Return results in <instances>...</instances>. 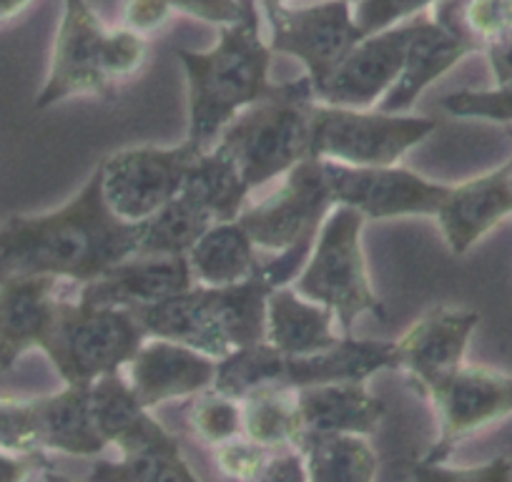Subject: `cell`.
<instances>
[{
  "instance_id": "cell-38",
  "label": "cell",
  "mask_w": 512,
  "mask_h": 482,
  "mask_svg": "<svg viewBox=\"0 0 512 482\" xmlns=\"http://www.w3.org/2000/svg\"><path fill=\"white\" fill-rule=\"evenodd\" d=\"M415 482H512L510 457H495L472 467H450L445 462H417L412 467Z\"/></svg>"
},
{
  "instance_id": "cell-17",
  "label": "cell",
  "mask_w": 512,
  "mask_h": 482,
  "mask_svg": "<svg viewBox=\"0 0 512 482\" xmlns=\"http://www.w3.org/2000/svg\"><path fill=\"white\" fill-rule=\"evenodd\" d=\"M480 324V314L465 307H432L410 324L397 347V370L405 372L420 392L465 365L467 344Z\"/></svg>"
},
{
  "instance_id": "cell-21",
  "label": "cell",
  "mask_w": 512,
  "mask_h": 482,
  "mask_svg": "<svg viewBox=\"0 0 512 482\" xmlns=\"http://www.w3.org/2000/svg\"><path fill=\"white\" fill-rule=\"evenodd\" d=\"M58 279L8 277L0 282V370L13 367L33 349H43L58 312Z\"/></svg>"
},
{
  "instance_id": "cell-14",
  "label": "cell",
  "mask_w": 512,
  "mask_h": 482,
  "mask_svg": "<svg viewBox=\"0 0 512 482\" xmlns=\"http://www.w3.org/2000/svg\"><path fill=\"white\" fill-rule=\"evenodd\" d=\"M324 161V159H322ZM334 206H349L364 219L437 216L450 184L425 179L405 166H344L324 161Z\"/></svg>"
},
{
  "instance_id": "cell-18",
  "label": "cell",
  "mask_w": 512,
  "mask_h": 482,
  "mask_svg": "<svg viewBox=\"0 0 512 482\" xmlns=\"http://www.w3.org/2000/svg\"><path fill=\"white\" fill-rule=\"evenodd\" d=\"M191 287L194 274L186 254H134L93 282L83 284L78 302L139 312Z\"/></svg>"
},
{
  "instance_id": "cell-45",
  "label": "cell",
  "mask_w": 512,
  "mask_h": 482,
  "mask_svg": "<svg viewBox=\"0 0 512 482\" xmlns=\"http://www.w3.org/2000/svg\"><path fill=\"white\" fill-rule=\"evenodd\" d=\"M33 0H0V26L13 18H18L21 13H26L31 8Z\"/></svg>"
},
{
  "instance_id": "cell-29",
  "label": "cell",
  "mask_w": 512,
  "mask_h": 482,
  "mask_svg": "<svg viewBox=\"0 0 512 482\" xmlns=\"http://www.w3.org/2000/svg\"><path fill=\"white\" fill-rule=\"evenodd\" d=\"M244 435L267 450H284L297 445L302 435L297 390L287 385L264 387L241 400Z\"/></svg>"
},
{
  "instance_id": "cell-13",
  "label": "cell",
  "mask_w": 512,
  "mask_h": 482,
  "mask_svg": "<svg viewBox=\"0 0 512 482\" xmlns=\"http://www.w3.org/2000/svg\"><path fill=\"white\" fill-rule=\"evenodd\" d=\"M435 405L440 437L427 450L425 462H445L467 437L512 415V375L482 365H462L427 387Z\"/></svg>"
},
{
  "instance_id": "cell-41",
  "label": "cell",
  "mask_w": 512,
  "mask_h": 482,
  "mask_svg": "<svg viewBox=\"0 0 512 482\" xmlns=\"http://www.w3.org/2000/svg\"><path fill=\"white\" fill-rule=\"evenodd\" d=\"M171 16V0H126L121 8V26L141 36H151L169 26Z\"/></svg>"
},
{
  "instance_id": "cell-4",
  "label": "cell",
  "mask_w": 512,
  "mask_h": 482,
  "mask_svg": "<svg viewBox=\"0 0 512 482\" xmlns=\"http://www.w3.org/2000/svg\"><path fill=\"white\" fill-rule=\"evenodd\" d=\"M364 221L367 219L359 211L334 206L319 226L307 264L292 282L294 292L334 314L342 334H352V324L364 314L379 322L387 319L364 259Z\"/></svg>"
},
{
  "instance_id": "cell-39",
  "label": "cell",
  "mask_w": 512,
  "mask_h": 482,
  "mask_svg": "<svg viewBox=\"0 0 512 482\" xmlns=\"http://www.w3.org/2000/svg\"><path fill=\"white\" fill-rule=\"evenodd\" d=\"M269 450L262 447L259 442L249 440L246 435L234 437V440H226L221 445H216L214 460L216 467L224 472L231 480H251L256 472L262 470V465L267 462Z\"/></svg>"
},
{
  "instance_id": "cell-9",
  "label": "cell",
  "mask_w": 512,
  "mask_h": 482,
  "mask_svg": "<svg viewBox=\"0 0 512 482\" xmlns=\"http://www.w3.org/2000/svg\"><path fill=\"white\" fill-rule=\"evenodd\" d=\"M201 146L189 139L179 146H136L106 156L101 169L103 199L128 224H146L181 191Z\"/></svg>"
},
{
  "instance_id": "cell-35",
  "label": "cell",
  "mask_w": 512,
  "mask_h": 482,
  "mask_svg": "<svg viewBox=\"0 0 512 482\" xmlns=\"http://www.w3.org/2000/svg\"><path fill=\"white\" fill-rule=\"evenodd\" d=\"M442 111L455 118H482L495 124H512V86L487 91H455L440 101Z\"/></svg>"
},
{
  "instance_id": "cell-33",
  "label": "cell",
  "mask_w": 512,
  "mask_h": 482,
  "mask_svg": "<svg viewBox=\"0 0 512 482\" xmlns=\"http://www.w3.org/2000/svg\"><path fill=\"white\" fill-rule=\"evenodd\" d=\"M455 11L460 26L480 51L512 31V0H455Z\"/></svg>"
},
{
  "instance_id": "cell-19",
  "label": "cell",
  "mask_w": 512,
  "mask_h": 482,
  "mask_svg": "<svg viewBox=\"0 0 512 482\" xmlns=\"http://www.w3.org/2000/svg\"><path fill=\"white\" fill-rule=\"evenodd\" d=\"M126 370L134 395L151 410L164 402L211 390L216 380V359L171 339L146 337Z\"/></svg>"
},
{
  "instance_id": "cell-48",
  "label": "cell",
  "mask_w": 512,
  "mask_h": 482,
  "mask_svg": "<svg viewBox=\"0 0 512 482\" xmlns=\"http://www.w3.org/2000/svg\"><path fill=\"white\" fill-rule=\"evenodd\" d=\"M349 3H357V0H349Z\"/></svg>"
},
{
  "instance_id": "cell-25",
  "label": "cell",
  "mask_w": 512,
  "mask_h": 482,
  "mask_svg": "<svg viewBox=\"0 0 512 482\" xmlns=\"http://www.w3.org/2000/svg\"><path fill=\"white\" fill-rule=\"evenodd\" d=\"M337 319L327 307L309 302L302 294L287 287H277L267 297V322H264V342L287 357L322 352L342 339L337 332Z\"/></svg>"
},
{
  "instance_id": "cell-5",
  "label": "cell",
  "mask_w": 512,
  "mask_h": 482,
  "mask_svg": "<svg viewBox=\"0 0 512 482\" xmlns=\"http://www.w3.org/2000/svg\"><path fill=\"white\" fill-rule=\"evenodd\" d=\"M146 337L144 324L131 309L91 307L76 299L58 304L41 352L51 359L63 385L91 387L101 377L121 372Z\"/></svg>"
},
{
  "instance_id": "cell-34",
  "label": "cell",
  "mask_w": 512,
  "mask_h": 482,
  "mask_svg": "<svg viewBox=\"0 0 512 482\" xmlns=\"http://www.w3.org/2000/svg\"><path fill=\"white\" fill-rule=\"evenodd\" d=\"M0 447L43 452L38 397H0Z\"/></svg>"
},
{
  "instance_id": "cell-2",
  "label": "cell",
  "mask_w": 512,
  "mask_h": 482,
  "mask_svg": "<svg viewBox=\"0 0 512 482\" xmlns=\"http://www.w3.org/2000/svg\"><path fill=\"white\" fill-rule=\"evenodd\" d=\"M272 56L256 0H249L241 21L219 28V41L209 51H176L186 76V139L191 144L209 149L244 108L267 98L299 96L314 101L307 76L292 83L269 81Z\"/></svg>"
},
{
  "instance_id": "cell-37",
  "label": "cell",
  "mask_w": 512,
  "mask_h": 482,
  "mask_svg": "<svg viewBox=\"0 0 512 482\" xmlns=\"http://www.w3.org/2000/svg\"><path fill=\"white\" fill-rule=\"evenodd\" d=\"M149 58V41L141 33L128 31V28H108L106 43H103V68L113 83L131 78L141 71Z\"/></svg>"
},
{
  "instance_id": "cell-20",
  "label": "cell",
  "mask_w": 512,
  "mask_h": 482,
  "mask_svg": "<svg viewBox=\"0 0 512 482\" xmlns=\"http://www.w3.org/2000/svg\"><path fill=\"white\" fill-rule=\"evenodd\" d=\"M507 216H512V159L490 174L450 184L435 219L447 249L462 257Z\"/></svg>"
},
{
  "instance_id": "cell-23",
  "label": "cell",
  "mask_w": 512,
  "mask_h": 482,
  "mask_svg": "<svg viewBox=\"0 0 512 482\" xmlns=\"http://www.w3.org/2000/svg\"><path fill=\"white\" fill-rule=\"evenodd\" d=\"M384 370H397L395 339H359L342 334L337 344L322 352L287 357L284 385L302 390L334 382H367Z\"/></svg>"
},
{
  "instance_id": "cell-28",
  "label": "cell",
  "mask_w": 512,
  "mask_h": 482,
  "mask_svg": "<svg viewBox=\"0 0 512 482\" xmlns=\"http://www.w3.org/2000/svg\"><path fill=\"white\" fill-rule=\"evenodd\" d=\"M309 482H374L377 452L364 435H312L297 440Z\"/></svg>"
},
{
  "instance_id": "cell-6",
  "label": "cell",
  "mask_w": 512,
  "mask_h": 482,
  "mask_svg": "<svg viewBox=\"0 0 512 482\" xmlns=\"http://www.w3.org/2000/svg\"><path fill=\"white\" fill-rule=\"evenodd\" d=\"M249 194L234 161L211 144L194 161L179 194L146 221L136 254H186L209 226L239 219Z\"/></svg>"
},
{
  "instance_id": "cell-16",
  "label": "cell",
  "mask_w": 512,
  "mask_h": 482,
  "mask_svg": "<svg viewBox=\"0 0 512 482\" xmlns=\"http://www.w3.org/2000/svg\"><path fill=\"white\" fill-rule=\"evenodd\" d=\"M415 28L417 18H412L400 26L364 36L339 63L329 81L314 93V101L344 108L377 106L405 68L407 48L415 36Z\"/></svg>"
},
{
  "instance_id": "cell-3",
  "label": "cell",
  "mask_w": 512,
  "mask_h": 482,
  "mask_svg": "<svg viewBox=\"0 0 512 482\" xmlns=\"http://www.w3.org/2000/svg\"><path fill=\"white\" fill-rule=\"evenodd\" d=\"M267 274L259 272L229 287L194 284L186 292L136 312L149 337H164L221 359L246 344L262 342L267 322Z\"/></svg>"
},
{
  "instance_id": "cell-22",
  "label": "cell",
  "mask_w": 512,
  "mask_h": 482,
  "mask_svg": "<svg viewBox=\"0 0 512 482\" xmlns=\"http://www.w3.org/2000/svg\"><path fill=\"white\" fill-rule=\"evenodd\" d=\"M88 397H91V415L96 432L106 442V447L116 445L121 455L179 445V440L151 417L149 407L141 405L128 380L121 377V372L93 382L88 387Z\"/></svg>"
},
{
  "instance_id": "cell-40",
  "label": "cell",
  "mask_w": 512,
  "mask_h": 482,
  "mask_svg": "<svg viewBox=\"0 0 512 482\" xmlns=\"http://www.w3.org/2000/svg\"><path fill=\"white\" fill-rule=\"evenodd\" d=\"M246 6H249V0H171L174 13L219 28L241 21Z\"/></svg>"
},
{
  "instance_id": "cell-43",
  "label": "cell",
  "mask_w": 512,
  "mask_h": 482,
  "mask_svg": "<svg viewBox=\"0 0 512 482\" xmlns=\"http://www.w3.org/2000/svg\"><path fill=\"white\" fill-rule=\"evenodd\" d=\"M43 467H48L43 452L0 447V482H31Z\"/></svg>"
},
{
  "instance_id": "cell-42",
  "label": "cell",
  "mask_w": 512,
  "mask_h": 482,
  "mask_svg": "<svg viewBox=\"0 0 512 482\" xmlns=\"http://www.w3.org/2000/svg\"><path fill=\"white\" fill-rule=\"evenodd\" d=\"M246 482H309L302 452L297 447H284V450H277L274 455L269 452L262 470Z\"/></svg>"
},
{
  "instance_id": "cell-32",
  "label": "cell",
  "mask_w": 512,
  "mask_h": 482,
  "mask_svg": "<svg viewBox=\"0 0 512 482\" xmlns=\"http://www.w3.org/2000/svg\"><path fill=\"white\" fill-rule=\"evenodd\" d=\"M191 432L206 445H221L226 440L244 435V422H241V402L229 395H221L216 390H206L196 395L189 407Z\"/></svg>"
},
{
  "instance_id": "cell-1",
  "label": "cell",
  "mask_w": 512,
  "mask_h": 482,
  "mask_svg": "<svg viewBox=\"0 0 512 482\" xmlns=\"http://www.w3.org/2000/svg\"><path fill=\"white\" fill-rule=\"evenodd\" d=\"M144 224L121 221L103 199L101 169L63 206L43 214H13L0 224V282L53 277L88 284L134 257Z\"/></svg>"
},
{
  "instance_id": "cell-30",
  "label": "cell",
  "mask_w": 512,
  "mask_h": 482,
  "mask_svg": "<svg viewBox=\"0 0 512 482\" xmlns=\"http://www.w3.org/2000/svg\"><path fill=\"white\" fill-rule=\"evenodd\" d=\"M287 354L277 352L269 342H254L216 359V380L211 390L244 400L264 387L284 385Z\"/></svg>"
},
{
  "instance_id": "cell-8",
  "label": "cell",
  "mask_w": 512,
  "mask_h": 482,
  "mask_svg": "<svg viewBox=\"0 0 512 482\" xmlns=\"http://www.w3.org/2000/svg\"><path fill=\"white\" fill-rule=\"evenodd\" d=\"M437 124L415 113L312 103V156L344 166H397L407 151L435 134Z\"/></svg>"
},
{
  "instance_id": "cell-46",
  "label": "cell",
  "mask_w": 512,
  "mask_h": 482,
  "mask_svg": "<svg viewBox=\"0 0 512 482\" xmlns=\"http://www.w3.org/2000/svg\"><path fill=\"white\" fill-rule=\"evenodd\" d=\"M256 6L262 11V18H267L272 16L274 11H279V8L289 6V0H256Z\"/></svg>"
},
{
  "instance_id": "cell-47",
  "label": "cell",
  "mask_w": 512,
  "mask_h": 482,
  "mask_svg": "<svg viewBox=\"0 0 512 482\" xmlns=\"http://www.w3.org/2000/svg\"><path fill=\"white\" fill-rule=\"evenodd\" d=\"M41 482H76L73 477L63 475V472L51 470V467H43V480Z\"/></svg>"
},
{
  "instance_id": "cell-27",
  "label": "cell",
  "mask_w": 512,
  "mask_h": 482,
  "mask_svg": "<svg viewBox=\"0 0 512 482\" xmlns=\"http://www.w3.org/2000/svg\"><path fill=\"white\" fill-rule=\"evenodd\" d=\"M38 432L43 452L96 457L106 450V442L93 425L88 387L63 385L53 395L38 397Z\"/></svg>"
},
{
  "instance_id": "cell-12",
  "label": "cell",
  "mask_w": 512,
  "mask_h": 482,
  "mask_svg": "<svg viewBox=\"0 0 512 482\" xmlns=\"http://www.w3.org/2000/svg\"><path fill=\"white\" fill-rule=\"evenodd\" d=\"M106 33L108 26H103L88 0H63L46 81L33 101L36 111L78 96L113 98L116 83L103 68Z\"/></svg>"
},
{
  "instance_id": "cell-44",
  "label": "cell",
  "mask_w": 512,
  "mask_h": 482,
  "mask_svg": "<svg viewBox=\"0 0 512 482\" xmlns=\"http://www.w3.org/2000/svg\"><path fill=\"white\" fill-rule=\"evenodd\" d=\"M485 56L490 63L495 86H512V31L487 43Z\"/></svg>"
},
{
  "instance_id": "cell-15",
  "label": "cell",
  "mask_w": 512,
  "mask_h": 482,
  "mask_svg": "<svg viewBox=\"0 0 512 482\" xmlns=\"http://www.w3.org/2000/svg\"><path fill=\"white\" fill-rule=\"evenodd\" d=\"M477 51L480 46L457 21L455 0H440L432 11L417 16L405 68L390 93L379 101V111L407 113L432 83L440 81L462 58Z\"/></svg>"
},
{
  "instance_id": "cell-7",
  "label": "cell",
  "mask_w": 512,
  "mask_h": 482,
  "mask_svg": "<svg viewBox=\"0 0 512 482\" xmlns=\"http://www.w3.org/2000/svg\"><path fill=\"white\" fill-rule=\"evenodd\" d=\"M312 98H267L244 108L221 131L216 146L254 191L312 156Z\"/></svg>"
},
{
  "instance_id": "cell-10",
  "label": "cell",
  "mask_w": 512,
  "mask_h": 482,
  "mask_svg": "<svg viewBox=\"0 0 512 482\" xmlns=\"http://www.w3.org/2000/svg\"><path fill=\"white\" fill-rule=\"evenodd\" d=\"M272 53L297 58L312 91L329 81L347 53L364 38L349 0H319L314 6H284L264 18Z\"/></svg>"
},
{
  "instance_id": "cell-24",
  "label": "cell",
  "mask_w": 512,
  "mask_h": 482,
  "mask_svg": "<svg viewBox=\"0 0 512 482\" xmlns=\"http://www.w3.org/2000/svg\"><path fill=\"white\" fill-rule=\"evenodd\" d=\"M302 432L369 437L384 417V402L367 382H334L297 390Z\"/></svg>"
},
{
  "instance_id": "cell-49",
  "label": "cell",
  "mask_w": 512,
  "mask_h": 482,
  "mask_svg": "<svg viewBox=\"0 0 512 482\" xmlns=\"http://www.w3.org/2000/svg\"><path fill=\"white\" fill-rule=\"evenodd\" d=\"M510 134H512V126H510Z\"/></svg>"
},
{
  "instance_id": "cell-36",
  "label": "cell",
  "mask_w": 512,
  "mask_h": 482,
  "mask_svg": "<svg viewBox=\"0 0 512 482\" xmlns=\"http://www.w3.org/2000/svg\"><path fill=\"white\" fill-rule=\"evenodd\" d=\"M440 0H357L352 3L354 21L364 36L384 31V28L400 26L422 13L432 11Z\"/></svg>"
},
{
  "instance_id": "cell-31",
  "label": "cell",
  "mask_w": 512,
  "mask_h": 482,
  "mask_svg": "<svg viewBox=\"0 0 512 482\" xmlns=\"http://www.w3.org/2000/svg\"><path fill=\"white\" fill-rule=\"evenodd\" d=\"M86 482H199V477L181 457V447L169 445L93 462Z\"/></svg>"
},
{
  "instance_id": "cell-11",
  "label": "cell",
  "mask_w": 512,
  "mask_h": 482,
  "mask_svg": "<svg viewBox=\"0 0 512 482\" xmlns=\"http://www.w3.org/2000/svg\"><path fill=\"white\" fill-rule=\"evenodd\" d=\"M334 209L322 159H304L282 176V186L259 201H246L239 224L262 252H287L319 226Z\"/></svg>"
},
{
  "instance_id": "cell-26",
  "label": "cell",
  "mask_w": 512,
  "mask_h": 482,
  "mask_svg": "<svg viewBox=\"0 0 512 482\" xmlns=\"http://www.w3.org/2000/svg\"><path fill=\"white\" fill-rule=\"evenodd\" d=\"M256 252L259 249L254 247L251 236L246 234L239 219H234L209 226L186 252V259L194 274V284L229 287V284L246 282L259 272L262 262Z\"/></svg>"
}]
</instances>
